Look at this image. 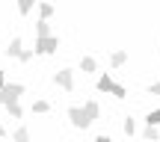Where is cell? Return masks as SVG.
Masks as SVG:
<instances>
[{"mask_svg": "<svg viewBox=\"0 0 160 142\" xmlns=\"http://www.w3.org/2000/svg\"><path fill=\"white\" fill-rule=\"evenodd\" d=\"M122 127H125V133H128V136H133V133H137V121H133L131 115L125 119V125H122Z\"/></svg>", "mask_w": 160, "mask_h": 142, "instance_id": "9a60e30c", "label": "cell"}, {"mask_svg": "<svg viewBox=\"0 0 160 142\" xmlns=\"http://www.w3.org/2000/svg\"><path fill=\"white\" fill-rule=\"evenodd\" d=\"M110 62H113L116 68H119V65H125V62H128V53H125V51H113V56H110Z\"/></svg>", "mask_w": 160, "mask_h": 142, "instance_id": "30bf717a", "label": "cell"}, {"mask_svg": "<svg viewBox=\"0 0 160 142\" xmlns=\"http://www.w3.org/2000/svg\"><path fill=\"white\" fill-rule=\"evenodd\" d=\"M33 113H39V115L51 113V104H48V101H42V98H39V101H33Z\"/></svg>", "mask_w": 160, "mask_h": 142, "instance_id": "8fae6325", "label": "cell"}, {"mask_svg": "<svg viewBox=\"0 0 160 142\" xmlns=\"http://www.w3.org/2000/svg\"><path fill=\"white\" fill-rule=\"evenodd\" d=\"M21 95H24V83H6V89H0V104H3V107L18 104Z\"/></svg>", "mask_w": 160, "mask_h": 142, "instance_id": "6da1fadb", "label": "cell"}, {"mask_svg": "<svg viewBox=\"0 0 160 142\" xmlns=\"http://www.w3.org/2000/svg\"><path fill=\"white\" fill-rule=\"evenodd\" d=\"M0 89H6V74L0 71Z\"/></svg>", "mask_w": 160, "mask_h": 142, "instance_id": "7402d4cb", "label": "cell"}, {"mask_svg": "<svg viewBox=\"0 0 160 142\" xmlns=\"http://www.w3.org/2000/svg\"><path fill=\"white\" fill-rule=\"evenodd\" d=\"M53 15V6L51 3H39V21H48Z\"/></svg>", "mask_w": 160, "mask_h": 142, "instance_id": "7c38bea8", "label": "cell"}, {"mask_svg": "<svg viewBox=\"0 0 160 142\" xmlns=\"http://www.w3.org/2000/svg\"><path fill=\"white\" fill-rule=\"evenodd\" d=\"M18 12H21V15H30V12H33V3H30V0H21V3H18Z\"/></svg>", "mask_w": 160, "mask_h": 142, "instance_id": "ac0fdd59", "label": "cell"}, {"mask_svg": "<svg viewBox=\"0 0 160 142\" xmlns=\"http://www.w3.org/2000/svg\"><path fill=\"white\" fill-rule=\"evenodd\" d=\"M145 121H148V127H160V110H151L145 115Z\"/></svg>", "mask_w": 160, "mask_h": 142, "instance_id": "5bb4252c", "label": "cell"}, {"mask_svg": "<svg viewBox=\"0 0 160 142\" xmlns=\"http://www.w3.org/2000/svg\"><path fill=\"white\" fill-rule=\"evenodd\" d=\"M110 95H116V98H125V95H128V89H125V86H122V83H116Z\"/></svg>", "mask_w": 160, "mask_h": 142, "instance_id": "d6986e66", "label": "cell"}, {"mask_svg": "<svg viewBox=\"0 0 160 142\" xmlns=\"http://www.w3.org/2000/svg\"><path fill=\"white\" fill-rule=\"evenodd\" d=\"M148 92H151V95H160V80H157V83H151V86H148Z\"/></svg>", "mask_w": 160, "mask_h": 142, "instance_id": "44dd1931", "label": "cell"}, {"mask_svg": "<svg viewBox=\"0 0 160 142\" xmlns=\"http://www.w3.org/2000/svg\"><path fill=\"white\" fill-rule=\"evenodd\" d=\"M113 77H110V74H101V77H98V92H113Z\"/></svg>", "mask_w": 160, "mask_h": 142, "instance_id": "ba28073f", "label": "cell"}, {"mask_svg": "<svg viewBox=\"0 0 160 142\" xmlns=\"http://www.w3.org/2000/svg\"><path fill=\"white\" fill-rule=\"evenodd\" d=\"M95 68H98V62L92 56H83V59H80V71H83V74H92Z\"/></svg>", "mask_w": 160, "mask_h": 142, "instance_id": "9c48e42d", "label": "cell"}, {"mask_svg": "<svg viewBox=\"0 0 160 142\" xmlns=\"http://www.w3.org/2000/svg\"><path fill=\"white\" fill-rule=\"evenodd\" d=\"M12 142H30V130L27 127H18V130L12 133Z\"/></svg>", "mask_w": 160, "mask_h": 142, "instance_id": "4fadbf2b", "label": "cell"}, {"mask_svg": "<svg viewBox=\"0 0 160 142\" xmlns=\"http://www.w3.org/2000/svg\"><path fill=\"white\" fill-rule=\"evenodd\" d=\"M57 47H59V39H57V36H51V39H36V53L51 56V53H57Z\"/></svg>", "mask_w": 160, "mask_h": 142, "instance_id": "277c9868", "label": "cell"}, {"mask_svg": "<svg viewBox=\"0 0 160 142\" xmlns=\"http://www.w3.org/2000/svg\"><path fill=\"white\" fill-rule=\"evenodd\" d=\"M33 56H36V51H24V53H21V59H18V62H30V59H33Z\"/></svg>", "mask_w": 160, "mask_h": 142, "instance_id": "ffe728a7", "label": "cell"}, {"mask_svg": "<svg viewBox=\"0 0 160 142\" xmlns=\"http://www.w3.org/2000/svg\"><path fill=\"white\" fill-rule=\"evenodd\" d=\"M145 142H160V136H157V127H145Z\"/></svg>", "mask_w": 160, "mask_h": 142, "instance_id": "2e32d148", "label": "cell"}, {"mask_svg": "<svg viewBox=\"0 0 160 142\" xmlns=\"http://www.w3.org/2000/svg\"><path fill=\"white\" fill-rule=\"evenodd\" d=\"M0 136H6V127H3V125H0Z\"/></svg>", "mask_w": 160, "mask_h": 142, "instance_id": "cb8c5ba5", "label": "cell"}, {"mask_svg": "<svg viewBox=\"0 0 160 142\" xmlns=\"http://www.w3.org/2000/svg\"><path fill=\"white\" fill-rule=\"evenodd\" d=\"M83 110H86V115H89V121H95L98 115H101V107H98V101H86V104H83Z\"/></svg>", "mask_w": 160, "mask_h": 142, "instance_id": "8992f818", "label": "cell"}, {"mask_svg": "<svg viewBox=\"0 0 160 142\" xmlns=\"http://www.w3.org/2000/svg\"><path fill=\"white\" fill-rule=\"evenodd\" d=\"M95 142H113V139H110V136H98Z\"/></svg>", "mask_w": 160, "mask_h": 142, "instance_id": "603a6c76", "label": "cell"}, {"mask_svg": "<svg viewBox=\"0 0 160 142\" xmlns=\"http://www.w3.org/2000/svg\"><path fill=\"white\" fill-rule=\"evenodd\" d=\"M53 83H57L59 89L71 92V89H74V71H71V68H59L57 74H53Z\"/></svg>", "mask_w": 160, "mask_h": 142, "instance_id": "3957f363", "label": "cell"}, {"mask_svg": "<svg viewBox=\"0 0 160 142\" xmlns=\"http://www.w3.org/2000/svg\"><path fill=\"white\" fill-rule=\"evenodd\" d=\"M21 53H24V45H21V39H12L9 45H6V56H15V59H21Z\"/></svg>", "mask_w": 160, "mask_h": 142, "instance_id": "5b68a950", "label": "cell"}, {"mask_svg": "<svg viewBox=\"0 0 160 142\" xmlns=\"http://www.w3.org/2000/svg\"><path fill=\"white\" fill-rule=\"evenodd\" d=\"M6 110H9V115H12V119H21V115H24L21 104H9V107H6Z\"/></svg>", "mask_w": 160, "mask_h": 142, "instance_id": "e0dca14e", "label": "cell"}, {"mask_svg": "<svg viewBox=\"0 0 160 142\" xmlns=\"http://www.w3.org/2000/svg\"><path fill=\"white\" fill-rule=\"evenodd\" d=\"M36 39H51V24L48 21H36Z\"/></svg>", "mask_w": 160, "mask_h": 142, "instance_id": "52a82bcc", "label": "cell"}, {"mask_svg": "<svg viewBox=\"0 0 160 142\" xmlns=\"http://www.w3.org/2000/svg\"><path fill=\"white\" fill-rule=\"evenodd\" d=\"M68 121L77 127V130H86V127L92 125L89 121V115H86V110L83 107H68Z\"/></svg>", "mask_w": 160, "mask_h": 142, "instance_id": "7a4b0ae2", "label": "cell"}]
</instances>
